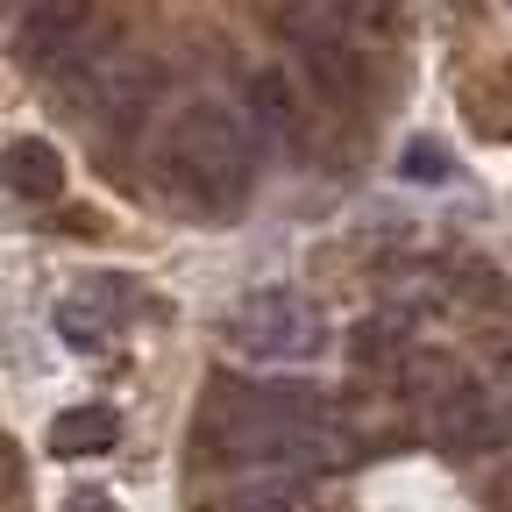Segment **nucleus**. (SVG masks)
I'll return each instance as SVG.
<instances>
[{"label": "nucleus", "mask_w": 512, "mask_h": 512, "mask_svg": "<svg viewBox=\"0 0 512 512\" xmlns=\"http://www.w3.org/2000/svg\"><path fill=\"white\" fill-rule=\"evenodd\" d=\"M200 441L221 463L242 470H342L349 434L328 399L299 392V384H249V377H214L200 406Z\"/></svg>", "instance_id": "obj_1"}, {"label": "nucleus", "mask_w": 512, "mask_h": 512, "mask_svg": "<svg viewBox=\"0 0 512 512\" xmlns=\"http://www.w3.org/2000/svg\"><path fill=\"white\" fill-rule=\"evenodd\" d=\"M157 185L192 221H228L256 185V128L228 100H192L157 143Z\"/></svg>", "instance_id": "obj_2"}, {"label": "nucleus", "mask_w": 512, "mask_h": 512, "mask_svg": "<svg viewBox=\"0 0 512 512\" xmlns=\"http://www.w3.org/2000/svg\"><path fill=\"white\" fill-rule=\"evenodd\" d=\"M64 93H72V107L93 121V128H136L143 114H150V100L164 93V64L150 57V50H136V43H107V50H93L72 79H64Z\"/></svg>", "instance_id": "obj_3"}, {"label": "nucleus", "mask_w": 512, "mask_h": 512, "mask_svg": "<svg viewBox=\"0 0 512 512\" xmlns=\"http://www.w3.org/2000/svg\"><path fill=\"white\" fill-rule=\"evenodd\" d=\"M228 342L242 356H256V363H313L328 349V313H320L306 292L264 285V292H249L228 313Z\"/></svg>", "instance_id": "obj_4"}, {"label": "nucleus", "mask_w": 512, "mask_h": 512, "mask_svg": "<svg viewBox=\"0 0 512 512\" xmlns=\"http://www.w3.org/2000/svg\"><path fill=\"white\" fill-rule=\"evenodd\" d=\"M93 57V0H36L15 15V64L36 79H72Z\"/></svg>", "instance_id": "obj_5"}, {"label": "nucleus", "mask_w": 512, "mask_h": 512, "mask_svg": "<svg viewBox=\"0 0 512 512\" xmlns=\"http://www.w3.org/2000/svg\"><path fill=\"white\" fill-rule=\"evenodd\" d=\"M420 427H427L434 448H448V456H477V448L498 441V413H491V399L470 377H456V384H441L434 399H420Z\"/></svg>", "instance_id": "obj_6"}, {"label": "nucleus", "mask_w": 512, "mask_h": 512, "mask_svg": "<svg viewBox=\"0 0 512 512\" xmlns=\"http://www.w3.org/2000/svg\"><path fill=\"white\" fill-rule=\"evenodd\" d=\"M292 50H299V64H306V86H313L320 100H335V107H356V100H363V86H370V64H363L356 36H342V29H320V36H292Z\"/></svg>", "instance_id": "obj_7"}, {"label": "nucleus", "mask_w": 512, "mask_h": 512, "mask_svg": "<svg viewBox=\"0 0 512 512\" xmlns=\"http://www.w3.org/2000/svg\"><path fill=\"white\" fill-rule=\"evenodd\" d=\"M0 185H8L15 200H36V207H50L57 192H64V157H57L43 136H15L8 150H0Z\"/></svg>", "instance_id": "obj_8"}, {"label": "nucleus", "mask_w": 512, "mask_h": 512, "mask_svg": "<svg viewBox=\"0 0 512 512\" xmlns=\"http://www.w3.org/2000/svg\"><path fill=\"white\" fill-rule=\"evenodd\" d=\"M114 441H121V413H114V406H64V413L50 420V456H64V463L107 456Z\"/></svg>", "instance_id": "obj_9"}, {"label": "nucleus", "mask_w": 512, "mask_h": 512, "mask_svg": "<svg viewBox=\"0 0 512 512\" xmlns=\"http://www.w3.org/2000/svg\"><path fill=\"white\" fill-rule=\"evenodd\" d=\"M249 114H256V128H264L271 143H299L306 136V114H299V93H292L285 72H256L249 79Z\"/></svg>", "instance_id": "obj_10"}, {"label": "nucleus", "mask_w": 512, "mask_h": 512, "mask_svg": "<svg viewBox=\"0 0 512 512\" xmlns=\"http://www.w3.org/2000/svg\"><path fill=\"white\" fill-rule=\"evenodd\" d=\"M228 512H306V477L299 470H242L228 491Z\"/></svg>", "instance_id": "obj_11"}, {"label": "nucleus", "mask_w": 512, "mask_h": 512, "mask_svg": "<svg viewBox=\"0 0 512 512\" xmlns=\"http://www.w3.org/2000/svg\"><path fill=\"white\" fill-rule=\"evenodd\" d=\"M107 328H114V320H107V306L93 299V285H86L79 299H64V306H57V335L72 342V349H86V356L107 342Z\"/></svg>", "instance_id": "obj_12"}, {"label": "nucleus", "mask_w": 512, "mask_h": 512, "mask_svg": "<svg viewBox=\"0 0 512 512\" xmlns=\"http://www.w3.org/2000/svg\"><path fill=\"white\" fill-rule=\"evenodd\" d=\"M399 171H406L413 185H441V178H448V171H456V164H448V150H441V143H427V136H420V143H406V157H399Z\"/></svg>", "instance_id": "obj_13"}, {"label": "nucleus", "mask_w": 512, "mask_h": 512, "mask_svg": "<svg viewBox=\"0 0 512 512\" xmlns=\"http://www.w3.org/2000/svg\"><path fill=\"white\" fill-rule=\"evenodd\" d=\"M392 356H399L392 320H363V335H356V363H392Z\"/></svg>", "instance_id": "obj_14"}, {"label": "nucleus", "mask_w": 512, "mask_h": 512, "mask_svg": "<svg viewBox=\"0 0 512 512\" xmlns=\"http://www.w3.org/2000/svg\"><path fill=\"white\" fill-rule=\"evenodd\" d=\"M64 512H121L107 491H72V498H64Z\"/></svg>", "instance_id": "obj_15"}, {"label": "nucleus", "mask_w": 512, "mask_h": 512, "mask_svg": "<svg viewBox=\"0 0 512 512\" xmlns=\"http://www.w3.org/2000/svg\"><path fill=\"white\" fill-rule=\"evenodd\" d=\"M36 8V0H0V15H29Z\"/></svg>", "instance_id": "obj_16"}, {"label": "nucleus", "mask_w": 512, "mask_h": 512, "mask_svg": "<svg viewBox=\"0 0 512 512\" xmlns=\"http://www.w3.org/2000/svg\"><path fill=\"white\" fill-rule=\"evenodd\" d=\"M505 363H512V342H505Z\"/></svg>", "instance_id": "obj_17"}]
</instances>
